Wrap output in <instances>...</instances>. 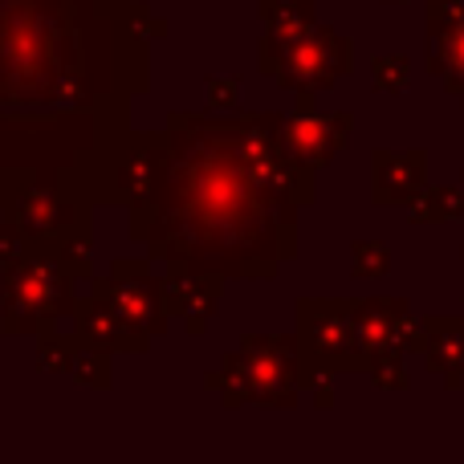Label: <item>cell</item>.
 <instances>
[{
	"instance_id": "cell-2",
	"label": "cell",
	"mask_w": 464,
	"mask_h": 464,
	"mask_svg": "<svg viewBox=\"0 0 464 464\" xmlns=\"http://www.w3.org/2000/svg\"><path fill=\"white\" fill-rule=\"evenodd\" d=\"M273 41L285 49V57L277 62L285 86H302V90L330 86L338 78V70L346 65V45L326 29H318V33L297 29V33H281Z\"/></svg>"
},
{
	"instance_id": "cell-4",
	"label": "cell",
	"mask_w": 464,
	"mask_h": 464,
	"mask_svg": "<svg viewBox=\"0 0 464 464\" xmlns=\"http://www.w3.org/2000/svg\"><path fill=\"white\" fill-rule=\"evenodd\" d=\"M346 122H351L346 114H338V119L305 114V119L289 122V130L281 135V143H285V151L294 155L297 163H305V168H322V163L338 151V143H343Z\"/></svg>"
},
{
	"instance_id": "cell-1",
	"label": "cell",
	"mask_w": 464,
	"mask_h": 464,
	"mask_svg": "<svg viewBox=\"0 0 464 464\" xmlns=\"http://www.w3.org/2000/svg\"><path fill=\"white\" fill-rule=\"evenodd\" d=\"M143 192L130 196L139 232L163 256L200 273H273L289 253L297 160L273 119H179L135 151Z\"/></svg>"
},
{
	"instance_id": "cell-3",
	"label": "cell",
	"mask_w": 464,
	"mask_h": 464,
	"mask_svg": "<svg viewBox=\"0 0 464 464\" xmlns=\"http://www.w3.org/2000/svg\"><path fill=\"white\" fill-rule=\"evenodd\" d=\"M8 322L13 326H33V318H49V314L65 310V277L62 265L53 261H24L8 273Z\"/></svg>"
},
{
	"instance_id": "cell-5",
	"label": "cell",
	"mask_w": 464,
	"mask_h": 464,
	"mask_svg": "<svg viewBox=\"0 0 464 464\" xmlns=\"http://www.w3.org/2000/svg\"><path fill=\"white\" fill-rule=\"evenodd\" d=\"M432 62L444 82L464 90V13H449L436 21L432 33Z\"/></svg>"
}]
</instances>
